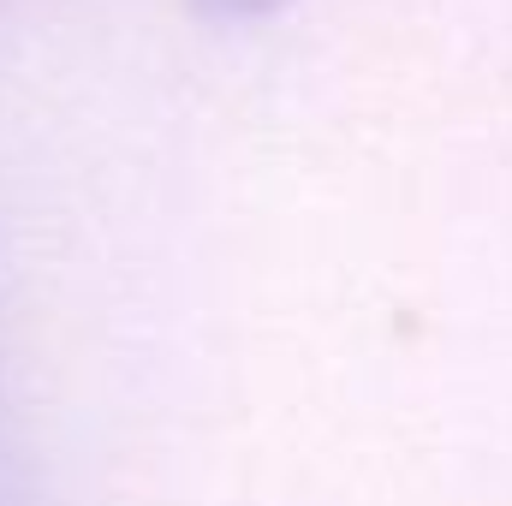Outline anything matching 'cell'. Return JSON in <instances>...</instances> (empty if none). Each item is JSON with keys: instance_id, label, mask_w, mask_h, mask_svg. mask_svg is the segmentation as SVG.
<instances>
[{"instance_id": "1", "label": "cell", "mask_w": 512, "mask_h": 506, "mask_svg": "<svg viewBox=\"0 0 512 506\" xmlns=\"http://www.w3.org/2000/svg\"><path fill=\"white\" fill-rule=\"evenodd\" d=\"M191 6L209 12V18H221V24H256V18H268V12H280L292 0H191Z\"/></svg>"}, {"instance_id": "2", "label": "cell", "mask_w": 512, "mask_h": 506, "mask_svg": "<svg viewBox=\"0 0 512 506\" xmlns=\"http://www.w3.org/2000/svg\"><path fill=\"white\" fill-rule=\"evenodd\" d=\"M0 506H18V489H12V471H6V453H0Z\"/></svg>"}]
</instances>
